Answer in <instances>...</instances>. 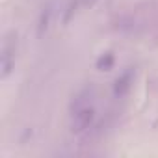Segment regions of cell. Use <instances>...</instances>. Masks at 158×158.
<instances>
[{
	"label": "cell",
	"instance_id": "obj_1",
	"mask_svg": "<svg viewBox=\"0 0 158 158\" xmlns=\"http://www.w3.org/2000/svg\"><path fill=\"white\" fill-rule=\"evenodd\" d=\"M93 121H95V108L89 102L82 104V106H76L73 110V117H71V132L82 134L84 130H88L91 127Z\"/></svg>",
	"mask_w": 158,
	"mask_h": 158
},
{
	"label": "cell",
	"instance_id": "obj_2",
	"mask_svg": "<svg viewBox=\"0 0 158 158\" xmlns=\"http://www.w3.org/2000/svg\"><path fill=\"white\" fill-rule=\"evenodd\" d=\"M15 52H17V35L11 32L4 39L2 47V78H8L15 65Z\"/></svg>",
	"mask_w": 158,
	"mask_h": 158
},
{
	"label": "cell",
	"instance_id": "obj_3",
	"mask_svg": "<svg viewBox=\"0 0 158 158\" xmlns=\"http://www.w3.org/2000/svg\"><path fill=\"white\" fill-rule=\"evenodd\" d=\"M132 84H134V74H132V71L121 73V74L115 78V82H114V95H115V97H125V95L130 91Z\"/></svg>",
	"mask_w": 158,
	"mask_h": 158
},
{
	"label": "cell",
	"instance_id": "obj_4",
	"mask_svg": "<svg viewBox=\"0 0 158 158\" xmlns=\"http://www.w3.org/2000/svg\"><path fill=\"white\" fill-rule=\"evenodd\" d=\"M114 63H115L114 54H112V52H104V54L99 56V60H97L95 65H97L99 71H112V69H114Z\"/></svg>",
	"mask_w": 158,
	"mask_h": 158
},
{
	"label": "cell",
	"instance_id": "obj_5",
	"mask_svg": "<svg viewBox=\"0 0 158 158\" xmlns=\"http://www.w3.org/2000/svg\"><path fill=\"white\" fill-rule=\"evenodd\" d=\"M48 21H50V6H47L41 11V19H39V35H43L48 28Z\"/></svg>",
	"mask_w": 158,
	"mask_h": 158
},
{
	"label": "cell",
	"instance_id": "obj_6",
	"mask_svg": "<svg viewBox=\"0 0 158 158\" xmlns=\"http://www.w3.org/2000/svg\"><path fill=\"white\" fill-rule=\"evenodd\" d=\"M95 2H97V0H82V4H84V6H88V8H89V6H93Z\"/></svg>",
	"mask_w": 158,
	"mask_h": 158
}]
</instances>
